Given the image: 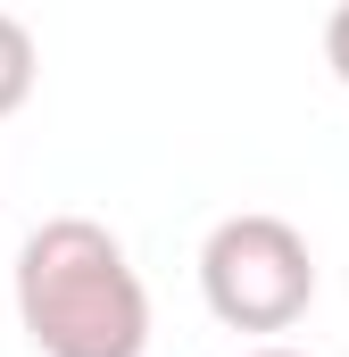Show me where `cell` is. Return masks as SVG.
Returning <instances> with one entry per match:
<instances>
[{
  "label": "cell",
  "mask_w": 349,
  "mask_h": 357,
  "mask_svg": "<svg viewBox=\"0 0 349 357\" xmlns=\"http://www.w3.org/2000/svg\"><path fill=\"white\" fill-rule=\"evenodd\" d=\"M17 324L42 357H142L150 282L100 216H42L17 241Z\"/></svg>",
  "instance_id": "obj_1"
},
{
  "label": "cell",
  "mask_w": 349,
  "mask_h": 357,
  "mask_svg": "<svg viewBox=\"0 0 349 357\" xmlns=\"http://www.w3.org/2000/svg\"><path fill=\"white\" fill-rule=\"evenodd\" d=\"M200 299L216 324L233 333H291L316 299V258H308V233L291 216H225L208 241H200Z\"/></svg>",
  "instance_id": "obj_2"
},
{
  "label": "cell",
  "mask_w": 349,
  "mask_h": 357,
  "mask_svg": "<svg viewBox=\"0 0 349 357\" xmlns=\"http://www.w3.org/2000/svg\"><path fill=\"white\" fill-rule=\"evenodd\" d=\"M34 75H42V50H34L25 17L0 8V116H17V108L34 100Z\"/></svg>",
  "instance_id": "obj_3"
},
{
  "label": "cell",
  "mask_w": 349,
  "mask_h": 357,
  "mask_svg": "<svg viewBox=\"0 0 349 357\" xmlns=\"http://www.w3.org/2000/svg\"><path fill=\"white\" fill-rule=\"evenodd\" d=\"M325 67H333V75L349 84V0L333 8V17H325Z\"/></svg>",
  "instance_id": "obj_4"
},
{
  "label": "cell",
  "mask_w": 349,
  "mask_h": 357,
  "mask_svg": "<svg viewBox=\"0 0 349 357\" xmlns=\"http://www.w3.org/2000/svg\"><path fill=\"white\" fill-rule=\"evenodd\" d=\"M242 357H308V349H291V341H258V349H242Z\"/></svg>",
  "instance_id": "obj_5"
}]
</instances>
